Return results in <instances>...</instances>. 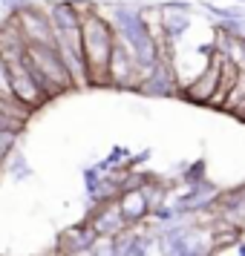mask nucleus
Listing matches in <instances>:
<instances>
[{"mask_svg":"<svg viewBox=\"0 0 245 256\" xmlns=\"http://www.w3.org/2000/svg\"><path fill=\"white\" fill-rule=\"evenodd\" d=\"M0 98L15 101V95H12V75H9V64H6L3 55H0Z\"/></svg>","mask_w":245,"mask_h":256,"instance_id":"9b49d317","label":"nucleus"},{"mask_svg":"<svg viewBox=\"0 0 245 256\" xmlns=\"http://www.w3.org/2000/svg\"><path fill=\"white\" fill-rule=\"evenodd\" d=\"M222 55L219 49L213 46V55H210V64L205 66V72H199V78H193L190 84H185L182 86V98H187V101H193V104H208L216 98V92H219V81H222Z\"/></svg>","mask_w":245,"mask_h":256,"instance_id":"7ed1b4c3","label":"nucleus"},{"mask_svg":"<svg viewBox=\"0 0 245 256\" xmlns=\"http://www.w3.org/2000/svg\"><path fill=\"white\" fill-rule=\"evenodd\" d=\"M18 29H21V35L29 46H38V44H44V46H55V29H52V20H49V14L44 6H38V3H29L24 9H18L12 14Z\"/></svg>","mask_w":245,"mask_h":256,"instance_id":"f03ea898","label":"nucleus"},{"mask_svg":"<svg viewBox=\"0 0 245 256\" xmlns=\"http://www.w3.org/2000/svg\"><path fill=\"white\" fill-rule=\"evenodd\" d=\"M118 202V210L127 222L130 228H141L144 222H150L153 216V198L144 187H136V190H124L121 196L116 198Z\"/></svg>","mask_w":245,"mask_h":256,"instance_id":"6e6552de","label":"nucleus"},{"mask_svg":"<svg viewBox=\"0 0 245 256\" xmlns=\"http://www.w3.org/2000/svg\"><path fill=\"white\" fill-rule=\"evenodd\" d=\"M242 190H245V184H242Z\"/></svg>","mask_w":245,"mask_h":256,"instance_id":"2eb2a0df","label":"nucleus"},{"mask_svg":"<svg viewBox=\"0 0 245 256\" xmlns=\"http://www.w3.org/2000/svg\"><path fill=\"white\" fill-rule=\"evenodd\" d=\"M116 26L98 9L87 12L84 18V55L90 66V84L93 86H110V60L116 49Z\"/></svg>","mask_w":245,"mask_h":256,"instance_id":"f257e3e1","label":"nucleus"},{"mask_svg":"<svg viewBox=\"0 0 245 256\" xmlns=\"http://www.w3.org/2000/svg\"><path fill=\"white\" fill-rule=\"evenodd\" d=\"M29 3H38V0H21V9H24V6H29Z\"/></svg>","mask_w":245,"mask_h":256,"instance_id":"4468645a","label":"nucleus"},{"mask_svg":"<svg viewBox=\"0 0 245 256\" xmlns=\"http://www.w3.org/2000/svg\"><path fill=\"white\" fill-rule=\"evenodd\" d=\"M47 14H49V20H52L55 38H72V35H81L84 32L87 12H81L72 0H49Z\"/></svg>","mask_w":245,"mask_h":256,"instance_id":"39448f33","label":"nucleus"},{"mask_svg":"<svg viewBox=\"0 0 245 256\" xmlns=\"http://www.w3.org/2000/svg\"><path fill=\"white\" fill-rule=\"evenodd\" d=\"M236 256H245V242L236 244Z\"/></svg>","mask_w":245,"mask_h":256,"instance_id":"ddd939ff","label":"nucleus"},{"mask_svg":"<svg viewBox=\"0 0 245 256\" xmlns=\"http://www.w3.org/2000/svg\"><path fill=\"white\" fill-rule=\"evenodd\" d=\"M87 222H90V228H93L101 239H116V236H121L124 230H130V224L124 222L121 210H118V202H107V204L90 208Z\"/></svg>","mask_w":245,"mask_h":256,"instance_id":"423d86ee","label":"nucleus"},{"mask_svg":"<svg viewBox=\"0 0 245 256\" xmlns=\"http://www.w3.org/2000/svg\"><path fill=\"white\" fill-rule=\"evenodd\" d=\"M141 95H179L182 92V81L176 75V66L170 60H159L139 86Z\"/></svg>","mask_w":245,"mask_h":256,"instance_id":"0eeeda50","label":"nucleus"},{"mask_svg":"<svg viewBox=\"0 0 245 256\" xmlns=\"http://www.w3.org/2000/svg\"><path fill=\"white\" fill-rule=\"evenodd\" d=\"M0 6H3V12L15 14L18 9H21V0H0Z\"/></svg>","mask_w":245,"mask_h":256,"instance_id":"f8f14e48","label":"nucleus"},{"mask_svg":"<svg viewBox=\"0 0 245 256\" xmlns=\"http://www.w3.org/2000/svg\"><path fill=\"white\" fill-rule=\"evenodd\" d=\"M29 52H32L35 64L41 66V72L47 75V81L52 84L55 95L75 90V81H72V75H70V66H67V60L61 58L58 46H44V44H38V46H29Z\"/></svg>","mask_w":245,"mask_h":256,"instance_id":"20e7f679","label":"nucleus"},{"mask_svg":"<svg viewBox=\"0 0 245 256\" xmlns=\"http://www.w3.org/2000/svg\"><path fill=\"white\" fill-rule=\"evenodd\" d=\"M6 167H9V176H12L15 182H26V178H32V164L26 162L24 158V152L21 150H15L12 156H9V164H6Z\"/></svg>","mask_w":245,"mask_h":256,"instance_id":"1a4fd4ad","label":"nucleus"},{"mask_svg":"<svg viewBox=\"0 0 245 256\" xmlns=\"http://www.w3.org/2000/svg\"><path fill=\"white\" fill-rule=\"evenodd\" d=\"M182 182H185L187 187H193V184H202V182H208L205 178V162H196V164H190L185 173H182Z\"/></svg>","mask_w":245,"mask_h":256,"instance_id":"9d476101","label":"nucleus"}]
</instances>
